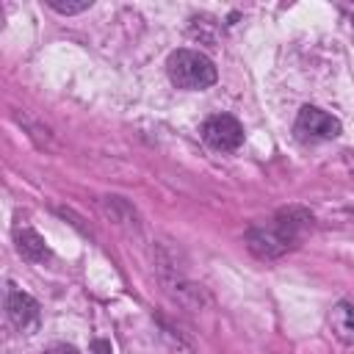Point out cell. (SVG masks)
<instances>
[{
  "instance_id": "1",
  "label": "cell",
  "mask_w": 354,
  "mask_h": 354,
  "mask_svg": "<svg viewBox=\"0 0 354 354\" xmlns=\"http://www.w3.org/2000/svg\"><path fill=\"white\" fill-rule=\"evenodd\" d=\"M166 72L169 80L185 91H202L216 83V66L199 50H174L166 61Z\"/></svg>"
},
{
  "instance_id": "2",
  "label": "cell",
  "mask_w": 354,
  "mask_h": 354,
  "mask_svg": "<svg viewBox=\"0 0 354 354\" xmlns=\"http://www.w3.org/2000/svg\"><path fill=\"white\" fill-rule=\"evenodd\" d=\"M202 138L207 141V147H213V149H218V152H232V149H238L241 141H243V127H241V122H238L235 116H230V113H216V116H210V119L205 122Z\"/></svg>"
},
{
  "instance_id": "3",
  "label": "cell",
  "mask_w": 354,
  "mask_h": 354,
  "mask_svg": "<svg viewBox=\"0 0 354 354\" xmlns=\"http://www.w3.org/2000/svg\"><path fill=\"white\" fill-rule=\"evenodd\" d=\"M296 133L301 138H310V141L335 138V136H340V122L315 105H304L296 116Z\"/></svg>"
},
{
  "instance_id": "4",
  "label": "cell",
  "mask_w": 354,
  "mask_h": 354,
  "mask_svg": "<svg viewBox=\"0 0 354 354\" xmlns=\"http://www.w3.org/2000/svg\"><path fill=\"white\" fill-rule=\"evenodd\" d=\"M6 310H8L11 324H14L19 332L36 329V324H39V304H36V299L28 296L25 290H17V288L11 285L8 293H6Z\"/></svg>"
},
{
  "instance_id": "5",
  "label": "cell",
  "mask_w": 354,
  "mask_h": 354,
  "mask_svg": "<svg viewBox=\"0 0 354 354\" xmlns=\"http://www.w3.org/2000/svg\"><path fill=\"white\" fill-rule=\"evenodd\" d=\"M329 329L332 335L346 343V346H354V304L351 301H337L329 313Z\"/></svg>"
},
{
  "instance_id": "6",
  "label": "cell",
  "mask_w": 354,
  "mask_h": 354,
  "mask_svg": "<svg viewBox=\"0 0 354 354\" xmlns=\"http://www.w3.org/2000/svg\"><path fill=\"white\" fill-rule=\"evenodd\" d=\"M14 238H17V252H19L25 260H30V263H44V260L50 257V249H47L44 238H41L36 230L19 227V230L14 232Z\"/></svg>"
},
{
  "instance_id": "7",
  "label": "cell",
  "mask_w": 354,
  "mask_h": 354,
  "mask_svg": "<svg viewBox=\"0 0 354 354\" xmlns=\"http://www.w3.org/2000/svg\"><path fill=\"white\" fill-rule=\"evenodd\" d=\"M47 6L53 8V11H58V14H80V11H86V8H91V0H47Z\"/></svg>"
},
{
  "instance_id": "8",
  "label": "cell",
  "mask_w": 354,
  "mask_h": 354,
  "mask_svg": "<svg viewBox=\"0 0 354 354\" xmlns=\"http://www.w3.org/2000/svg\"><path fill=\"white\" fill-rule=\"evenodd\" d=\"M47 354H80V351L75 346H69V343H55V346L47 348Z\"/></svg>"
},
{
  "instance_id": "9",
  "label": "cell",
  "mask_w": 354,
  "mask_h": 354,
  "mask_svg": "<svg viewBox=\"0 0 354 354\" xmlns=\"http://www.w3.org/2000/svg\"><path fill=\"white\" fill-rule=\"evenodd\" d=\"M91 351H94V354H113V351H111V343H108V340H94Z\"/></svg>"
}]
</instances>
